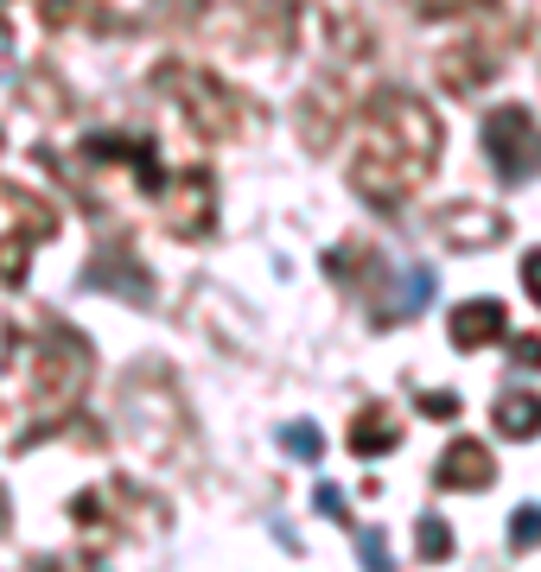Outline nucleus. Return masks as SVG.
Listing matches in <instances>:
<instances>
[{"label": "nucleus", "instance_id": "nucleus-1", "mask_svg": "<svg viewBox=\"0 0 541 572\" xmlns=\"http://www.w3.org/2000/svg\"><path fill=\"white\" fill-rule=\"evenodd\" d=\"M402 140H440V128H433V115L414 102V96H383L376 102V115H370V128H363V147H357V191H370L376 198V185H383V166H395V198L402 191H414L421 178H427L433 159L421 154H402Z\"/></svg>", "mask_w": 541, "mask_h": 572}, {"label": "nucleus", "instance_id": "nucleus-3", "mask_svg": "<svg viewBox=\"0 0 541 572\" xmlns=\"http://www.w3.org/2000/svg\"><path fill=\"white\" fill-rule=\"evenodd\" d=\"M496 420L517 433V440H529V433H541V401L535 395H510V401H496Z\"/></svg>", "mask_w": 541, "mask_h": 572}, {"label": "nucleus", "instance_id": "nucleus-2", "mask_svg": "<svg viewBox=\"0 0 541 572\" xmlns=\"http://www.w3.org/2000/svg\"><path fill=\"white\" fill-rule=\"evenodd\" d=\"M440 477H446V484H459V490H478L484 484V477H491V452H484V445H452L446 458H440Z\"/></svg>", "mask_w": 541, "mask_h": 572}, {"label": "nucleus", "instance_id": "nucleus-8", "mask_svg": "<svg viewBox=\"0 0 541 572\" xmlns=\"http://www.w3.org/2000/svg\"><path fill=\"white\" fill-rule=\"evenodd\" d=\"M363 560H370V572H388L383 566V541H376V534H363Z\"/></svg>", "mask_w": 541, "mask_h": 572}, {"label": "nucleus", "instance_id": "nucleus-5", "mask_svg": "<svg viewBox=\"0 0 541 572\" xmlns=\"http://www.w3.org/2000/svg\"><path fill=\"white\" fill-rule=\"evenodd\" d=\"M541 541V509H517V548Z\"/></svg>", "mask_w": 541, "mask_h": 572}, {"label": "nucleus", "instance_id": "nucleus-4", "mask_svg": "<svg viewBox=\"0 0 541 572\" xmlns=\"http://www.w3.org/2000/svg\"><path fill=\"white\" fill-rule=\"evenodd\" d=\"M491 331H503V306L478 299V306L459 312V344H478V337H491Z\"/></svg>", "mask_w": 541, "mask_h": 572}, {"label": "nucleus", "instance_id": "nucleus-6", "mask_svg": "<svg viewBox=\"0 0 541 572\" xmlns=\"http://www.w3.org/2000/svg\"><path fill=\"white\" fill-rule=\"evenodd\" d=\"M421 553H427V560H440V553H446V534H440V522H421Z\"/></svg>", "mask_w": 541, "mask_h": 572}, {"label": "nucleus", "instance_id": "nucleus-7", "mask_svg": "<svg viewBox=\"0 0 541 572\" xmlns=\"http://www.w3.org/2000/svg\"><path fill=\"white\" fill-rule=\"evenodd\" d=\"M287 445H294L299 458H318V433H287Z\"/></svg>", "mask_w": 541, "mask_h": 572}, {"label": "nucleus", "instance_id": "nucleus-9", "mask_svg": "<svg viewBox=\"0 0 541 572\" xmlns=\"http://www.w3.org/2000/svg\"><path fill=\"white\" fill-rule=\"evenodd\" d=\"M529 293L541 299V255H529Z\"/></svg>", "mask_w": 541, "mask_h": 572}]
</instances>
